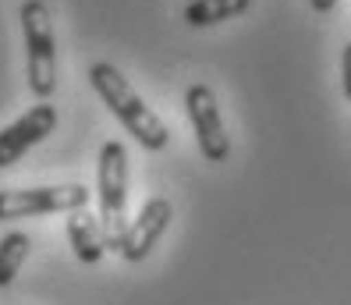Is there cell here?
<instances>
[{
  "label": "cell",
  "mask_w": 351,
  "mask_h": 305,
  "mask_svg": "<svg viewBox=\"0 0 351 305\" xmlns=\"http://www.w3.org/2000/svg\"><path fill=\"white\" fill-rule=\"evenodd\" d=\"M18 18H22V36H25L29 89L39 103H50V96L57 93V36L50 8L43 0H25Z\"/></svg>",
  "instance_id": "3957f363"
},
{
  "label": "cell",
  "mask_w": 351,
  "mask_h": 305,
  "mask_svg": "<svg viewBox=\"0 0 351 305\" xmlns=\"http://www.w3.org/2000/svg\"><path fill=\"white\" fill-rule=\"evenodd\" d=\"M252 8V0H189L184 4V22L192 29H210L220 22H231V18H241Z\"/></svg>",
  "instance_id": "9c48e42d"
},
{
  "label": "cell",
  "mask_w": 351,
  "mask_h": 305,
  "mask_svg": "<svg viewBox=\"0 0 351 305\" xmlns=\"http://www.w3.org/2000/svg\"><path fill=\"white\" fill-rule=\"evenodd\" d=\"M341 86H344V96L351 99V39L344 43V53H341Z\"/></svg>",
  "instance_id": "8fae6325"
},
{
  "label": "cell",
  "mask_w": 351,
  "mask_h": 305,
  "mask_svg": "<svg viewBox=\"0 0 351 305\" xmlns=\"http://www.w3.org/2000/svg\"><path fill=\"white\" fill-rule=\"evenodd\" d=\"M64 234H68V245L71 252L86 263V267H96V263L107 256V241H103V231H99V220L89 213V210H75L64 223Z\"/></svg>",
  "instance_id": "ba28073f"
},
{
  "label": "cell",
  "mask_w": 351,
  "mask_h": 305,
  "mask_svg": "<svg viewBox=\"0 0 351 305\" xmlns=\"http://www.w3.org/2000/svg\"><path fill=\"white\" fill-rule=\"evenodd\" d=\"M89 86L96 89V96L110 107V114L128 128V135L142 149L160 153L171 142V132L160 121V114L135 93V86L110 64V60H96V64L89 68Z\"/></svg>",
  "instance_id": "6da1fadb"
},
{
  "label": "cell",
  "mask_w": 351,
  "mask_h": 305,
  "mask_svg": "<svg viewBox=\"0 0 351 305\" xmlns=\"http://www.w3.org/2000/svg\"><path fill=\"white\" fill-rule=\"evenodd\" d=\"M29 252H32V238L25 231H8L0 238V288H11L14 284V277L25 267Z\"/></svg>",
  "instance_id": "30bf717a"
},
{
  "label": "cell",
  "mask_w": 351,
  "mask_h": 305,
  "mask_svg": "<svg viewBox=\"0 0 351 305\" xmlns=\"http://www.w3.org/2000/svg\"><path fill=\"white\" fill-rule=\"evenodd\" d=\"M93 192L86 185H39V188H14L0 192V220L18 217H43V213H75L89 206Z\"/></svg>",
  "instance_id": "277c9868"
},
{
  "label": "cell",
  "mask_w": 351,
  "mask_h": 305,
  "mask_svg": "<svg viewBox=\"0 0 351 305\" xmlns=\"http://www.w3.org/2000/svg\"><path fill=\"white\" fill-rule=\"evenodd\" d=\"M57 128V107L53 103H32L18 121L0 128V171L14 167L32 146L47 142L50 132Z\"/></svg>",
  "instance_id": "8992f818"
},
{
  "label": "cell",
  "mask_w": 351,
  "mask_h": 305,
  "mask_svg": "<svg viewBox=\"0 0 351 305\" xmlns=\"http://www.w3.org/2000/svg\"><path fill=\"white\" fill-rule=\"evenodd\" d=\"M96 199H99V231L107 249H121V238L128 231V149L117 138L103 142L96 160Z\"/></svg>",
  "instance_id": "7a4b0ae2"
},
{
  "label": "cell",
  "mask_w": 351,
  "mask_h": 305,
  "mask_svg": "<svg viewBox=\"0 0 351 305\" xmlns=\"http://www.w3.org/2000/svg\"><path fill=\"white\" fill-rule=\"evenodd\" d=\"M171 217H174L171 199L153 195L146 206L138 210V217L128 223L125 238H121V249H117L121 259H125V263H142V259H149V252L156 249V241L163 238V231H167Z\"/></svg>",
  "instance_id": "52a82bcc"
},
{
  "label": "cell",
  "mask_w": 351,
  "mask_h": 305,
  "mask_svg": "<svg viewBox=\"0 0 351 305\" xmlns=\"http://www.w3.org/2000/svg\"><path fill=\"white\" fill-rule=\"evenodd\" d=\"M308 4H313V11H316V14H330V11L337 8V0H308Z\"/></svg>",
  "instance_id": "7c38bea8"
},
{
  "label": "cell",
  "mask_w": 351,
  "mask_h": 305,
  "mask_svg": "<svg viewBox=\"0 0 351 305\" xmlns=\"http://www.w3.org/2000/svg\"><path fill=\"white\" fill-rule=\"evenodd\" d=\"M184 114L192 121L199 153L210 160V164H223V160L231 156V138H227V128H223L217 93L206 82L189 86V93H184Z\"/></svg>",
  "instance_id": "5b68a950"
}]
</instances>
